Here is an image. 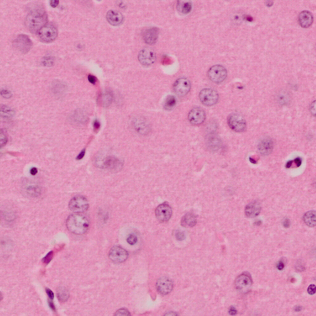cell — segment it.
I'll list each match as a JSON object with an SVG mask.
<instances>
[{
	"label": "cell",
	"mask_w": 316,
	"mask_h": 316,
	"mask_svg": "<svg viewBox=\"0 0 316 316\" xmlns=\"http://www.w3.org/2000/svg\"><path fill=\"white\" fill-rule=\"evenodd\" d=\"M48 19L45 10L42 8L37 7L32 9L27 16L25 24L30 31L35 33L47 23Z\"/></svg>",
	"instance_id": "obj_1"
},
{
	"label": "cell",
	"mask_w": 316,
	"mask_h": 316,
	"mask_svg": "<svg viewBox=\"0 0 316 316\" xmlns=\"http://www.w3.org/2000/svg\"><path fill=\"white\" fill-rule=\"evenodd\" d=\"M68 229L77 235H82L86 232L89 227L88 219L83 215L76 213L69 215L66 221Z\"/></svg>",
	"instance_id": "obj_2"
},
{
	"label": "cell",
	"mask_w": 316,
	"mask_h": 316,
	"mask_svg": "<svg viewBox=\"0 0 316 316\" xmlns=\"http://www.w3.org/2000/svg\"><path fill=\"white\" fill-rule=\"evenodd\" d=\"M40 39L45 43H50L56 39L58 35L56 26L51 23H47L38 32Z\"/></svg>",
	"instance_id": "obj_3"
},
{
	"label": "cell",
	"mask_w": 316,
	"mask_h": 316,
	"mask_svg": "<svg viewBox=\"0 0 316 316\" xmlns=\"http://www.w3.org/2000/svg\"><path fill=\"white\" fill-rule=\"evenodd\" d=\"M199 98L201 102L204 105L210 106L216 104L219 99V95L215 90L206 88L200 91Z\"/></svg>",
	"instance_id": "obj_4"
},
{
	"label": "cell",
	"mask_w": 316,
	"mask_h": 316,
	"mask_svg": "<svg viewBox=\"0 0 316 316\" xmlns=\"http://www.w3.org/2000/svg\"><path fill=\"white\" fill-rule=\"evenodd\" d=\"M98 166L101 168L113 172L121 170L123 166V162L119 159L114 156H109L104 157L100 160Z\"/></svg>",
	"instance_id": "obj_5"
},
{
	"label": "cell",
	"mask_w": 316,
	"mask_h": 316,
	"mask_svg": "<svg viewBox=\"0 0 316 316\" xmlns=\"http://www.w3.org/2000/svg\"><path fill=\"white\" fill-rule=\"evenodd\" d=\"M227 75V71L223 66L216 64L211 67L207 72L209 79L213 82L219 83L224 81Z\"/></svg>",
	"instance_id": "obj_6"
},
{
	"label": "cell",
	"mask_w": 316,
	"mask_h": 316,
	"mask_svg": "<svg viewBox=\"0 0 316 316\" xmlns=\"http://www.w3.org/2000/svg\"><path fill=\"white\" fill-rule=\"evenodd\" d=\"M12 45L18 51L23 53H26L32 48V42L28 35L21 34L18 35L14 40Z\"/></svg>",
	"instance_id": "obj_7"
},
{
	"label": "cell",
	"mask_w": 316,
	"mask_h": 316,
	"mask_svg": "<svg viewBox=\"0 0 316 316\" xmlns=\"http://www.w3.org/2000/svg\"><path fill=\"white\" fill-rule=\"evenodd\" d=\"M89 207L87 200L84 196L81 195L73 197L70 201L69 204L70 210L76 213L84 212L88 210Z\"/></svg>",
	"instance_id": "obj_8"
},
{
	"label": "cell",
	"mask_w": 316,
	"mask_h": 316,
	"mask_svg": "<svg viewBox=\"0 0 316 316\" xmlns=\"http://www.w3.org/2000/svg\"><path fill=\"white\" fill-rule=\"evenodd\" d=\"M227 121L229 127L235 131L241 132L246 129V121L244 117L239 114L234 113L229 115Z\"/></svg>",
	"instance_id": "obj_9"
},
{
	"label": "cell",
	"mask_w": 316,
	"mask_h": 316,
	"mask_svg": "<svg viewBox=\"0 0 316 316\" xmlns=\"http://www.w3.org/2000/svg\"><path fill=\"white\" fill-rule=\"evenodd\" d=\"M252 285V278L249 274L243 273L235 279V285L236 289L243 293H246L250 290Z\"/></svg>",
	"instance_id": "obj_10"
},
{
	"label": "cell",
	"mask_w": 316,
	"mask_h": 316,
	"mask_svg": "<svg viewBox=\"0 0 316 316\" xmlns=\"http://www.w3.org/2000/svg\"><path fill=\"white\" fill-rule=\"evenodd\" d=\"M128 256V252L124 248L118 246L112 247L109 252V259L115 263H121L125 261Z\"/></svg>",
	"instance_id": "obj_11"
},
{
	"label": "cell",
	"mask_w": 316,
	"mask_h": 316,
	"mask_svg": "<svg viewBox=\"0 0 316 316\" xmlns=\"http://www.w3.org/2000/svg\"><path fill=\"white\" fill-rule=\"evenodd\" d=\"M155 214L157 219L161 222L168 221L172 214L170 206L166 202L159 205L156 209Z\"/></svg>",
	"instance_id": "obj_12"
},
{
	"label": "cell",
	"mask_w": 316,
	"mask_h": 316,
	"mask_svg": "<svg viewBox=\"0 0 316 316\" xmlns=\"http://www.w3.org/2000/svg\"><path fill=\"white\" fill-rule=\"evenodd\" d=\"M138 59L142 64L149 66L152 64L156 60L154 51L149 48H145L141 50L139 53Z\"/></svg>",
	"instance_id": "obj_13"
},
{
	"label": "cell",
	"mask_w": 316,
	"mask_h": 316,
	"mask_svg": "<svg viewBox=\"0 0 316 316\" xmlns=\"http://www.w3.org/2000/svg\"><path fill=\"white\" fill-rule=\"evenodd\" d=\"M206 113L201 108L196 107L192 109L189 112L188 119L189 122L194 125H198L202 123L206 119Z\"/></svg>",
	"instance_id": "obj_14"
},
{
	"label": "cell",
	"mask_w": 316,
	"mask_h": 316,
	"mask_svg": "<svg viewBox=\"0 0 316 316\" xmlns=\"http://www.w3.org/2000/svg\"><path fill=\"white\" fill-rule=\"evenodd\" d=\"M191 88L190 81L188 79L184 77L180 78L177 80L173 85L174 92L180 96L186 95L190 91Z\"/></svg>",
	"instance_id": "obj_15"
},
{
	"label": "cell",
	"mask_w": 316,
	"mask_h": 316,
	"mask_svg": "<svg viewBox=\"0 0 316 316\" xmlns=\"http://www.w3.org/2000/svg\"><path fill=\"white\" fill-rule=\"evenodd\" d=\"M156 289L158 292L162 295L169 293L173 288V284L169 278L163 277L158 279L156 283Z\"/></svg>",
	"instance_id": "obj_16"
},
{
	"label": "cell",
	"mask_w": 316,
	"mask_h": 316,
	"mask_svg": "<svg viewBox=\"0 0 316 316\" xmlns=\"http://www.w3.org/2000/svg\"><path fill=\"white\" fill-rule=\"evenodd\" d=\"M159 33L158 29L156 27H151L146 29L143 34L144 41L149 44H152L157 41Z\"/></svg>",
	"instance_id": "obj_17"
},
{
	"label": "cell",
	"mask_w": 316,
	"mask_h": 316,
	"mask_svg": "<svg viewBox=\"0 0 316 316\" xmlns=\"http://www.w3.org/2000/svg\"><path fill=\"white\" fill-rule=\"evenodd\" d=\"M261 210V205L257 201H254L247 204L244 209L245 215L249 218H254L258 216Z\"/></svg>",
	"instance_id": "obj_18"
},
{
	"label": "cell",
	"mask_w": 316,
	"mask_h": 316,
	"mask_svg": "<svg viewBox=\"0 0 316 316\" xmlns=\"http://www.w3.org/2000/svg\"><path fill=\"white\" fill-rule=\"evenodd\" d=\"M134 127L135 130L142 135H146L151 131L150 126L147 121L141 118L136 119L134 122Z\"/></svg>",
	"instance_id": "obj_19"
},
{
	"label": "cell",
	"mask_w": 316,
	"mask_h": 316,
	"mask_svg": "<svg viewBox=\"0 0 316 316\" xmlns=\"http://www.w3.org/2000/svg\"><path fill=\"white\" fill-rule=\"evenodd\" d=\"M106 18L109 23L113 26L119 25L123 20V15L120 12L114 10H110L107 12Z\"/></svg>",
	"instance_id": "obj_20"
},
{
	"label": "cell",
	"mask_w": 316,
	"mask_h": 316,
	"mask_svg": "<svg viewBox=\"0 0 316 316\" xmlns=\"http://www.w3.org/2000/svg\"><path fill=\"white\" fill-rule=\"evenodd\" d=\"M298 21L301 27L307 28L310 27L313 21V17L312 14L306 10L302 11L299 14Z\"/></svg>",
	"instance_id": "obj_21"
},
{
	"label": "cell",
	"mask_w": 316,
	"mask_h": 316,
	"mask_svg": "<svg viewBox=\"0 0 316 316\" xmlns=\"http://www.w3.org/2000/svg\"><path fill=\"white\" fill-rule=\"evenodd\" d=\"M67 88L66 84L60 80H54L51 85V92L57 97L62 95L65 92Z\"/></svg>",
	"instance_id": "obj_22"
},
{
	"label": "cell",
	"mask_w": 316,
	"mask_h": 316,
	"mask_svg": "<svg viewBox=\"0 0 316 316\" xmlns=\"http://www.w3.org/2000/svg\"><path fill=\"white\" fill-rule=\"evenodd\" d=\"M113 98V94L110 90H106L101 93L98 98V102L100 106L103 107L109 106L111 103Z\"/></svg>",
	"instance_id": "obj_23"
},
{
	"label": "cell",
	"mask_w": 316,
	"mask_h": 316,
	"mask_svg": "<svg viewBox=\"0 0 316 316\" xmlns=\"http://www.w3.org/2000/svg\"><path fill=\"white\" fill-rule=\"evenodd\" d=\"M197 222L196 216L193 213L188 212L182 217L181 220V225L185 227H192L196 225Z\"/></svg>",
	"instance_id": "obj_24"
},
{
	"label": "cell",
	"mask_w": 316,
	"mask_h": 316,
	"mask_svg": "<svg viewBox=\"0 0 316 316\" xmlns=\"http://www.w3.org/2000/svg\"><path fill=\"white\" fill-rule=\"evenodd\" d=\"M303 220L305 224L308 227H313L316 224V212L312 210L306 212L303 216Z\"/></svg>",
	"instance_id": "obj_25"
},
{
	"label": "cell",
	"mask_w": 316,
	"mask_h": 316,
	"mask_svg": "<svg viewBox=\"0 0 316 316\" xmlns=\"http://www.w3.org/2000/svg\"><path fill=\"white\" fill-rule=\"evenodd\" d=\"M0 117L2 118L10 119L15 114V111L10 106L4 104L0 105Z\"/></svg>",
	"instance_id": "obj_26"
},
{
	"label": "cell",
	"mask_w": 316,
	"mask_h": 316,
	"mask_svg": "<svg viewBox=\"0 0 316 316\" xmlns=\"http://www.w3.org/2000/svg\"><path fill=\"white\" fill-rule=\"evenodd\" d=\"M192 4L190 1H179L177 5V8L178 11L183 14H187L191 10Z\"/></svg>",
	"instance_id": "obj_27"
},
{
	"label": "cell",
	"mask_w": 316,
	"mask_h": 316,
	"mask_svg": "<svg viewBox=\"0 0 316 316\" xmlns=\"http://www.w3.org/2000/svg\"><path fill=\"white\" fill-rule=\"evenodd\" d=\"M272 143L269 139L263 140L259 144V149L261 153L267 154L270 153L272 148Z\"/></svg>",
	"instance_id": "obj_28"
},
{
	"label": "cell",
	"mask_w": 316,
	"mask_h": 316,
	"mask_svg": "<svg viewBox=\"0 0 316 316\" xmlns=\"http://www.w3.org/2000/svg\"><path fill=\"white\" fill-rule=\"evenodd\" d=\"M277 101L281 105H286L289 102V97L288 94L285 91H281L277 96Z\"/></svg>",
	"instance_id": "obj_29"
},
{
	"label": "cell",
	"mask_w": 316,
	"mask_h": 316,
	"mask_svg": "<svg viewBox=\"0 0 316 316\" xmlns=\"http://www.w3.org/2000/svg\"><path fill=\"white\" fill-rule=\"evenodd\" d=\"M176 102L175 97L173 95H169L166 98L164 104V107L166 110H170L173 107Z\"/></svg>",
	"instance_id": "obj_30"
},
{
	"label": "cell",
	"mask_w": 316,
	"mask_h": 316,
	"mask_svg": "<svg viewBox=\"0 0 316 316\" xmlns=\"http://www.w3.org/2000/svg\"><path fill=\"white\" fill-rule=\"evenodd\" d=\"M57 294L58 299L63 301H66L69 297V293L67 291L64 289H59Z\"/></svg>",
	"instance_id": "obj_31"
},
{
	"label": "cell",
	"mask_w": 316,
	"mask_h": 316,
	"mask_svg": "<svg viewBox=\"0 0 316 316\" xmlns=\"http://www.w3.org/2000/svg\"><path fill=\"white\" fill-rule=\"evenodd\" d=\"M54 256L52 251L49 252L43 259V261L45 264H48L52 259Z\"/></svg>",
	"instance_id": "obj_32"
},
{
	"label": "cell",
	"mask_w": 316,
	"mask_h": 316,
	"mask_svg": "<svg viewBox=\"0 0 316 316\" xmlns=\"http://www.w3.org/2000/svg\"><path fill=\"white\" fill-rule=\"evenodd\" d=\"M1 95L3 98L9 99L11 98L12 96L11 92L9 90L6 89H2L0 91Z\"/></svg>",
	"instance_id": "obj_33"
},
{
	"label": "cell",
	"mask_w": 316,
	"mask_h": 316,
	"mask_svg": "<svg viewBox=\"0 0 316 316\" xmlns=\"http://www.w3.org/2000/svg\"><path fill=\"white\" fill-rule=\"evenodd\" d=\"M42 63L44 66H52L53 64V59L51 57H46L43 59Z\"/></svg>",
	"instance_id": "obj_34"
},
{
	"label": "cell",
	"mask_w": 316,
	"mask_h": 316,
	"mask_svg": "<svg viewBox=\"0 0 316 316\" xmlns=\"http://www.w3.org/2000/svg\"><path fill=\"white\" fill-rule=\"evenodd\" d=\"M127 242L129 244L131 245H133L137 242V238L134 235L131 234L127 237Z\"/></svg>",
	"instance_id": "obj_35"
},
{
	"label": "cell",
	"mask_w": 316,
	"mask_h": 316,
	"mask_svg": "<svg viewBox=\"0 0 316 316\" xmlns=\"http://www.w3.org/2000/svg\"><path fill=\"white\" fill-rule=\"evenodd\" d=\"M115 316H130V313L127 310L121 309L117 310L114 314Z\"/></svg>",
	"instance_id": "obj_36"
},
{
	"label": "cell",
	"mask_w": 316,
	"mask_h": 316,
	"mask_svg": "<svg viewBox=\"0 0 316 316\" xmlns=\"http://www.w3.org/2000/svg\"><path fill=\"white\" fill-rule=\"evenodd\" d=\"M176 239L178 241H182L185 238V235L184 233L181 231H177L175 234Z\"/></svg>",
	"instance_id": "obj_37"
},
{
	"label": "cell",
	"mask_w": 316,
	"mask_h": 316,
	"mask_svg": "<svg viewBox=\"0 0 316 316\" xmlns=\"http://www.w3.org/2000/svg\"><path fill=\"white\" fill-rule=\"evenodd\" d=\"M307 291L310 295H313L316 292V286L314 284L310 285L308 288Z\"/></svg>",
	"instance_id": "obj_38"
},
{
	"label": "cell",
	"mask_w": 316,
	"mask_h": 316,
	"mask_svg": "<svg viewBox=\"0 0 316 316\" xmlns=\"http://www.w3.org/2000/svg\"><path fill=\"white\" fill-rule=\"evenodd\" d=\"M93 127L95 131H97L99 130L100 127V123L98 120L95 119L94 120L93 123Z\"/></svg>",
	"instance_id": "obj_39"
},
{
	"label": "cell",
	"mask_w": 316,
	"mask_h": 316,
	"mask_svg": "<svg viewBox=\"0 0 316 316\" xmlns=\"http://www.w3.org/2000/svg\"><path fill=\"white\" fill-rule=\"evenodd\" d=\"M88 79L89 81L93 84H95L97 81V79L95 76L90 74L88 76Z\"/></svg>",
	"instance_id": "obj_40"
},
{
	"label": "cell",
	"mask_w": 316,
	"mask_h": 316,
	"mask_svg": "<svg viewBox=\"0 0 316 316\" xmlns=\"http://www.w3.org/2000/svg\"><path fill=\"white\" fill-rule=\"evenodd\" d=\"M45 291L49 298L51 300H53L54 297V294L53 292L48 288H46Z\"/></svg>",
	"instance_id": "obj_41"
},
{
	"label": "cell",
	"mask_w": 316,
	"mask_h": 316,
	"mask_svg": "<svg viewBox=\"0 0 316 316\" xmlns=\"http://www.w3.org/2000/svg\"><path fill=\"white\" fill-rule=\"evenodd\" d=\"M315 100L311 103L310 107V112L314 115H315Z\"/></svg>",
	"instance_id": "obj_42"
},
{
	"label": "cell",
	"mask_w": 316,
	"mask_h": 316,
	"mask_svg": "<svg viewBox=\"0 0 316 316\" xmlns=\"http://www.w3.org/2000/svg\"><path fill=\"white\" fill-rule=\"evenodd\" d=\"M85 153V149H82L77 156L76 158L77 160H80L82 159L84 157Z\"/></svg>",
	"instance_id": "obj_43"
},
{
	"label": "cell",
	"mask_w": 316,
	"mask_h": 316,
	"mask_svg": "<svg viewBox=\"0 0 316 316\" xmlns=\"http://www.w3.org/2000/svg\"><path fill=\"white\" fill-rule=\"evenodd\" d=\"M285 265L284 263L281 261H280L277 263L276 267L277 268L280 270H281L284 268Z\"/></svg>",
	"instance_id": "obj_44"
},
{
	"label": "cell",
	"mask_w": 316,
	"mask_h": 316,
	"mask_svg": "<svg viewBox=\"0 0 316 316\" xmlns=\"http://www.w3.org/2000/svg\"><path fill=\"white\" fill-rule=\"evenodd\" d=\"M237 311L235 308L233 307H231L229 309V314L232 315H234L237 313Z\"/></svg>",
	"instance_id": "obj_45"
},
{
	"label": "cell",
	"mask_w": 316,
	"mask_h": 316,
	"mask_svg": "<svg viewBox=\"0 0 316 316\" xmlns=\"http://www.w3.org/2000/svg\"><path fill=\"white\" fill-rule=\"evenodd\" d=\"M59 3V1L57 0H51L50 2V6L52 7H56Z\"/></svg>",
	"instance_id": "obj_46"
},
{
	"label": "cell",
	"mask_w": 316,
	"mask_h": 316,
	"mask_svg": "<svg viewBox=\"0 0 316 316\" xmlns=\"http://www.w3.org/2000/svg\"><path fill=\"white\" fill-rule=\"evenodd\" d=\"M283 226L285 228H288L290 226V222L289 219L285 218L283 222Z\"/></svg>",
	"instance_id": "obj_47"
},
{
	"label": "cell",
	"mask_w": 316,
	"mask_h": 316,
	"mask_svg": "<svg viewBox=\"0 0 316 316\" xmlns=\"http://www.w3.org/2000/svg\"><path fill=\"white\" fill-rule=\"evenodd\" d=\"M294 161L297 167H299L301 164V160L299 157H297L295 158L294 159Z\"/></svg>",
	"instance_id": "obj_48"
},
{
	"label": "cell",
	"mask_w": 316,
	"mask_h": 316,
	"mask_svg": "<svg viewBox=\"0 0 316 316\" xmlns=\"http://www.w3.org/2000/svg\"><path fill=\"white\" fill-rule=\"evenodd\" d=\"M48 304L50 308L53 310H56V308L53 303L51 301H49L48 302Z\"/></svg>",
	"instance_id": "obj_49"
},
{
	"label": "cell",
	"mask_w": 316,
	"mask_h": 316,
	"mask_svg": "<svg viewBox=\"0 0 316 316\" xmlns=\"http://www.w3.org/2000/svg\"><path fill=\"white\" fill-rule=\"evenodd\" d=\"M30 172L31 175H35L37 173V169L36 168L33 167L31 169Z\"/></svg>",
	"instance_id": "obj_50"
},
{
	"label": "cell",
	"mask_w": 316,
	"mask_h": 316,
	"mask_svg": "<svg viewBox=\"0 0 316 316\" xmlns=\"http://www.w3.org/2000/svg\"><path fill=\"white\" fill-rule=\"evenodd\" d=\"M292 163L293 161L292 160L288 161L286 164V167L287 168H289L292 165Z\"/></svg>",
	"instance_id": "obj_51"
}]
</instances>
